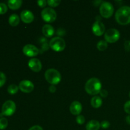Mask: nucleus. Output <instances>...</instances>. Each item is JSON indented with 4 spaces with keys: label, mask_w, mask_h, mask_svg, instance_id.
Returning <instances> with one entry per match:
<instances>
[{
    "label": "nucleus",
    "mask_w": 130,
    "mask_h": 130,
    "mask_svg": "<svg viewBox=\"0 0 130 130\" xmlns=\"http://www.w3.org/2000/svg\"><path fill=\"white\" fill-rule=\"evenodd\" d=\"M115 19L120 25L130 24V6H123L119 8L115 14Z\"/></svg>",
    "instance_id": "obj_1"
},
{
    "label": "nucleus",
    "mask_w": 130,
    "mask_h": 130,
    "mask_svg": "<svg viewBox=\"0 0 130 130\" xmlns=\"http://www.w3.org/2000/svg\"><path fill=\"white\" fill-rule=\"evenodd\" d=\"M102 90V83L98 78L92 77L85 84V91L91 95H96L100 93Z\"/></svg>",
    "instance_id": "obj_2"
},
{
    "label": "nucleus",
    "mask_w": 130,
    "mask_h": 130,
    "mask_svg": "<svg viewBox=\"0 0 130 130\" xmlns=\"http://www.w3.org/2000/svg\"><path fill=\"white\" fill-rule=\"evenodd\" d=\"M44 77L48 83L52 85L59 83L62 79L60 73L55 69H49L44 73Z\"/></svg>",
    "instance_id": "obj_3"
},
{
    "label": "nucleus",
    "mask_w": 130,
    "mask_h": 130,
    "mask_svg": "<svg viewBox=\"0 0 130 130\" xmlns=\"http://www.w3.org/2000/svg\"><path fill=\"white\" fill-rule=\"evenodd\" d=\"M50 46L55 52H62L66 48V43L64 39L60 37H55L50 41Z\"/></svg>",
    "instance_id": "obj_4"
},
{
    "label": "nucleus",
    "mask_w": 130,
    "mask_h": 130,
    "mask_svg": "<svg viewBox=\"0 0 130 130\" xmlns=\"http://www.w3.org/2000/svg\"><path fill=\"white\" fill-rule=\"evenodd\" d=\"M100 13L104 18H110L114 13V6L109 2H103L100 6Z\"/></svg>",
    "instance_id": "obj_5"
},
{
    "label": "nucleus",
    "mask_w": 130,
    "mask_h": 130,
    "mask_svg": "<svg viewBox=\"0 0 130 130\" xmlns=\"http://www.w3.org/2000/svg\"><path fill=\"white\" fill-rule=\"evenodd\" d=\"M41 17L46 22H53L57 19V13L52 8H45L41 11Z\"/></svg>",
    "instance_id": "obj_6"
},
{
    "label": "nucleus",
    "mask_w": 130,
    "mask_h": 130,
    "mask_svg": "<svg viewBox=\"0 0 130 130\" xmlns=\"http://www.w3.org/2000/svg\"><path fill=\"white\" fill-rule=\"evenodd\" d=\"M104 38L107 43H116L120 38V32L116 29H109L104 34Z\"/></svg>",
    "instance_id": "obj_7"
},
{
    "label": "nucleus",
    "mask_w": 130,
    "mask_h": 130,
    "mask_svg": "<svg viewBox=\"0 0 130 130\" xmlns=\"http://www.w3.org/2000/svg\"><path fill=\"white\" fill-rule=\"evenodd\" d=\"M16 110V105L12 100H7L2 105L1 113L5 116H10L15 113Z\"/></svg>",
    "instance_id": "obj_8"
},
{
    "label": "nucleus",
    "mask_w": 130,
    "mask_h": 130,
    "mask_svg": "<svg viewBox=\"0 0 130 130\" xmlns=\"http://www.w3.org/2000/svg\"><path fill=\"white\" fill-rule=\"evenodd\" d=\"M23 53L25 55L29 57H34L39 54V50L36 46L31 44H26L23 48Z\"/></svg>",
    "instance_id": "obj_9"
},
{
    "label": "nucleus",
    "mask_w": 130,
    "mask_h": 130,
    "mask_svg": "<svg viewBox=\"0 0 130 130\" xmlns=\"http://www.w3.org/2000/svg\"><path fill=\"white\" fill-rule=\"evenodd\" d=\"M105 27L104 24L100 20H96L92 25V31L96 36H101L105 33Z\"/></svg>",
    "instance_id": "obj_10"
},
{
    "label": "nucleus",
    "mask_w": 130,
    "mask_h": 130,
    "mask_svg": "<svg viewBox=\"0 0 130 130\" xmlns=\"http://www.w3.org/2000/svg\"><path fill=\"white\" fill-rule=\"evenodd\" d=\"M19 88L23 93H29L33 91L34 86V84L29 80H22L19 83Z\"/></svg>",
    "instance_id": "obj_11"
},
{
    "label": "nucleus",
    "mask_w": 130,
    "mask_h": 130,
    "mask_svg": "<svg viewBox=\"0 0 130 130\" xmlns=\"http://www.w3.org/2000/svg\"><path fill=\"white\" fill-rule=\"evenodd\" d=\"M29 67L32 71L35 72H38L41 70L42 69V63L39 59L36 58H31L29 61L28 63Z\"/></svg>",
    "instance_id": "obj_12"
},
{
    "label": "nucleus",
    "mask_w": 130,
    "mask_h": 130,
    "mask_svg": "<svg viewBox=\"0 0 130 130\" xmlns=\"http://www.w3.org/2000/svg\"><path fill=\"white\" fill-rule=\"evenodd\" d=\"M20 19L23 22L29 24L32 22L34 19V16L32 13L28 10H23L20 13Z\"/></svg>",
    "instance_id": "obj_13"
},
{
    "label": "nucleus",
    "mask_w": 130,
    "mask_h": 130,
    "mask_svg": "<svg viewBox=\"0 0 130 130\" xmlns=\"http://www.w3.org/2000/svg\"><path fill=\"white\" fill-rule=\"evenodd\" d=\"M82 104L78 101H74L71 103L69 107L71 113L73 115L79 116L82 111Z\"/></svg>",
    "instance_id": "obj_14"
},
{
    "label": "nucleus",
    "mask_w": 130,
    "mask_h": 130,
    "mask_svg": "<svg viewBox=\"0 0 130 130\" xmlns=\"http://www.w3.org/2000/svg\"><path fill=\"white\" fill-rule=\"evenodd\" d=\"M42 32H43V34L46 37H47V38H50V37H52L54 34L55 30L54 28L52 25H49V24H46V25H44L43 27Z\"/></svg>",
    "instance_id": "obj_15"
},
{
    "label": "nucleus",
    "mask_w": 130,
    "mask_h": 130,
    "mask_svg": "<svg viewBox=\"0 0 130 130\" xmlns=\"http://www.w3.org/2000/svg\"><path fill=\"white\" fill-rule=\"evenodd\" d=\"M100 128V123L96 120H91L86 124V130H99Z\"/></svg>",
    "instance_id": "obj_16"
},
{
    "label": "nucleus",
    "mask_w": 130,
    "mask_h": 130,
    "mask_svg": "<svg viewBox=\"0 0 130 130\" xmlns=\"http://www.w3.org/2000/svg\"><path fill=\"white\" fill-rule=\"evenodd\" d=\"M22 1L21 0H10L8 1V6L10 9L13 10H15L20 8Z\"/></svg>",
    "instance_id": "obj_17"
},
{
    "label": "nucleus",
    "mask_w": 130,
    "mask_h": 130,
    "mask_svg": "<svg viewBox=\"0 0 130 130\" xmlns=\"http://www.w3.org/2000/svg\"><path fill=\"white\" fill-rule=\"evenodd\" d=\"M8 22L10 25L13 27L17 26L20 23V17L16 13H13L10 16L8 19Z\"/></svg>",
    "instance_id": "obj_18"
},
{
    "label": "nucleus",
    "mask_w": 130,
    "mask_h": 130,
    "mask_svg": "<svg viewBox=\"0 0 130 130\" xmlns=\"http://www.w3.org/2000/svg\"><path fill=\"white\" fill-rule=\"evenodd\" d=\"M91 105L95 109L100 107L102 105V99L100 96H95L91 99Z\"/></svg>",
    "instance_id": "obj_19"
},
{
    "label": "nucleus",
    "mask_w": 130,
    "mask_h": 130,
    "mask_svg": "<svg viewBox=\"0 0 130 130\" xmlns=\"http://www.w3.org/2000/svg\"><path fill=\"white\" fill-rule=\"evenodd\" d=\"M108 44L107 42L105 41V40H101L97 43V45H96V47H97L98 50L99 51H101V52H103V51L105 50L107 48Z\"/></svg>",
    "instance_id": "obj_20"
},
{
    "label": "nucleus",
    "mask_w": 130,
    "mask_h": 130,
    "mask_svg": "<svg viewBox=\"0 0 130 130\" xmlns=\"http://www.w3.org/2000/svg\"><path fill=\"white\" fill-rule=\"evenodd\" d=\"M18 90H19V87L16 85H14V84L10 85L8 87L7 89L8 92L11 94V95H14V94L17 93L18 92Z\"/></svg>",
    "instance_id": "obj_21"
},
{
    "label": "nucleus",
    "mask_w": 130,
    "mask_h": 130,
    "mask_svg": "<svg viewBox=\"0 0 130 130\" xmlns=\"http://www.w3.org/2000/svg\"><path fill=\"white\" fill-rule=\"evenodd\" d=\"M8 122L6 118H0V129H5L7 128Z\"/></svg>",
    "instance_id": "obj_22"
},
{
    "label": "nucleus",
    "mask_w": 130,
    "mask_h": 130,
    "mask_svg": "<svg viewBox=\"0 0 130 130\" xmlns=\"http://www.w3.org/2000/svg\"><path fill=\"white\" fill-rule=\"evenodd\" d=\"M61 3L60 0H48L47 4L50 7H57Z\"/></svg>",
    "instance_id": "obj_23"
},
{
    "label": "nucleus",
    "mask_w": 130,
    "mask_h": 130,
    "mask_svg": "<svg viewBox=\"0 0 130 130\" xmlns=\"http://www.w3.org/2000/svg\"><path fill=\"white\" fill-rule=\"evenodd\" d=\"M8 11L7 5L3 3H0V14H5Z\"/></svg>",
    "instance_id": "obj_24"
},
{
    "label": "nucleus",
    "mask_w": 130,
    "mask_h": 130,
    "mask_svg": "<svg viewBox=\"0 0 130 130\" xmlns=\"http://www.w3.org/2000/svg\"><path fill=\"white\" fill-rule=\"evenodd\" d=\"M6 76H5V74L3 73V72L0 71V88L5 85V82H6Z\"/></svg>",
    "instance_id": "obj_25"
},
{
    "label": "nucleus",
    "mask_w": 130,
    "mask_h": 130,
    "mask_svg": "<svg viewBox=\"0 0 130 130\" xmlns=\"http://www.w3.org/2000/svg\"><path fill=\"white\" fill-rule=\"evenodd\" d=\"M76 122L79 124H83L85 122V118L82 115H79L76 117Z\"/></svg>",
    "instance_id": "obj_26"
},
{
    "label": "nucleus",
    "mask_w": 130,
    "mask_h": 130,
    "mask_svg": "<svg viewBox=\"0 0 130 130\" xmlns=\"http://www.w3.org/2000/svg\"><path fill=\"white\" fill-rule=\"evenodd\" d=\"M124 110L127 114L130 115V100H128L124 104Z\"/></svg>",
    "instance_id": "obj_27"
},
{
    "label": "nucleus",
    "mask_w": 130,
    "mask_h": 130,
    "mask_svg": "<svg viewBox=\"0 0 130 130\" xmlns=\"http://www.w3.org/2000/svg\"><path fill=\"white\" fill-rule=\"evenodd\" d=\"M100 126L103 129H107L110 126V123L108 121H103L101 123V124H100Z\"/></svg>",
    "instance_id": "obj_28"
},
{
    "label": "nucleus",
    "mask_w": 130,
    "mask_h": 130,
    "mask_svg": "<svg viewBox=\"0 0 130 130\" xmlns=\"http://www.w3.org/2000/svg\"><path fill=\"white\" fill-rule=\"evenodd\" d=\"M47 4V1L45 0H39L38 1V5L39 7L44 8L45 7Z\"/></svg>",
    "instance_id": "obj_29"
},
{
    "label": "nucleus",
    "mask_w": 130,
    "mask_h": 130,
    "mask_svg": "<svg viewBox=\"0 0 130 130\" xmlns=\"http://www.w3.org/2000/svg\"><path fill=\"white\" fill-rule=\"evenodd\" d=\"M100 96L103 98H106L108 96V92L107 90H102L100 92Z\"/></svg>",
    "instance_id": "obj_30"
},
{
    "label": "nucleus",
    "mask_w": 130,
    "mask_h": 130,
    "mask_svg": "<svg viewBox=\"0 0 130 130\" xmlns=\"http://www.w3.org/2000/svg\"><path fill=\"white\" fill-rule=\"evenodd\" d=\"M29 130H43V129L42 128L41 126H40L35 125L29 128Z\"/></svg>",
    "instance_id": "obj_31"
},
{
    "label": "nucleus",
    "mask_w": 130,
    "mask_h": 130,
    "mask_svg": "<svg viewBox=\"0 0 130 130\" xmlns=\"http://www.w3.org/2000/svg\"><path fill=\"white\" fill-rule=\"evenodd\" d=\"M56 90H57V88H56V87L54 86V85H52V86H50L49 87L50 92L55 93L56 91Z\"/></svg>",
    "instance_id": "obj_32"
},
{
    "label": "nucleus",
    "mask_w": 130,
    "mask_h": 130,
    "mask_svg": "<svg viewBox=\"0 0 130 130\" xmlns=\"http://www.w3.org/2000/svg\"><path fill=\"white\" fill-rule=\"evenodd\" d=\"M125 49L128 52L130 51V41H129L125 42Z\"/></svg>",
    "instance_id": "obj_33"
},
{
    "label": "nucleus",
    "mask_w": 130,
    "mask_h": 130,
    "mask_svg": "<svg viewBox=\"0 0 130 130\" xmlns=\"http://www.w3.org/2000/svg\"><path fill=\"white\" fill-rule=\"evenodd\" d=\"M126 123L128 124H130V115L126 116Z\"/></svg>",
    "instance_id": "obj_34"
},
{
    "label": "nucleus",
    "mask_w": 130,
    "mask_h": 130,
    "mask_svg": "<svg viewBox=\"0 0 130 130\" xmlns=\"http://www.w3.org/2000/svg\"><path fill=\"white\" fill-rule=\"evenodd\" d=\"M129 98H130V92H129Z\"/></svg>",
    "instance_id": "obj_35"
}]
</instances>
